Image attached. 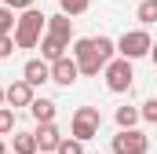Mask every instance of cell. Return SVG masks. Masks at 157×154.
<instances>
[{
    "instance_id": "1",
    "label": "cell",
    "mask_w": 157,
    "mask_h": 154,
    "mask_svg": "<svg viewBox=\"0 0 157 154\" xmlns=\"http://www.w3.org/2000/svg\"><path fill=\"white\" fill-rule=\"evenodd\" d=\"M113 51H117V40L110 37H80L73 40V63L84 77H95L99 70H106L113 63Z\"/></svg>"
},
{
    "instance_id": "2",
    "label": "cell",
    "mask_w": 157,
    "mask_h": 154,
    "mask_svg": "<svg viewBox=\"0 0 157 154\" xmlns=\"http://www.w3.org/2000/svg\"><path fill=\"white\" fill-rule=\"evenodd\" d=\"M48 33V15L37 11V7H29V11H22L18 15V22H15V48H37L40 37Z\"/></svg>"
},
{
    "instance_id": "3",
    "label": "cell",
    "mask_w": 157,
    "mask_h": 154,
    "mask_svg": "<svg viewBox=\"0 0 157 154\" xmlns=\"http://www.w3.org/2000/svg\"><path fill=\"white\" fill-rule=\"evenodd\" d=\"M99 125H102V114H99V107H77L70 132H73V140L88 143V140H95V136H99Z\"/></svg>"
},
{
    "instance_id": "4",
    "label": "cell",
    "mask_w": 157,
    "mask_h": 154,
    "mask_svg": "<svg viewBox=\"0 0 157 154\" xmlns=\"http://www.w3.org/2000/svg\"><path fill=\"white\" fill-rule=\"evenodd\" d=\"M110 151L113 154H146L150 151V136L139 132V128H121L113 136V143H110Z\"/></svg>"
},
{
    "instance_id": "5",
    "label": "cell",
    "mask_w": 157,
    "mask_h": 154,
    "mask_svg": "<svg viewBox=\"0 0 157 154\" xmlns=\"http://www.w3.org/2000/svg\"><path fill=\"white\" fill-rule=\"evenodd\" d=\"M150 48H154V40H150V33L146 30H132V33H124V37L117 40V51L121 59H143V55H150Z\"/></svg>"
},
{
    "instance_id": "6",
    "label": "cell",
    "mask_w": 157,
    "mask_h": 154,
    "mask_svg": "<svg viewBox=\"0 0 157 154\" xmlns=\"http://www.w3.org/2000/svg\"><path fill=\"white\" fill-rule=\"evenodd\" d=\"M102 77H106V88L110 92H132V81H135V74H132V63L128 59H113L106 70H102Z\"/></svg>"
},
{
    "instance_id": "7",
    "label": "cell",
    "mask_w": 157,
    "mask_h": 154,
    "mask_svg": "<svg viewBox=\"0 0 157 154\" xmlns=\"http://www.w3.org/2000/svg\"><path fill=\"white\" fill-rule=\"evenodd\" d=\"M77 77H80V70H77V63H73L70 55H66V59H59V63H51V81H55V84L70 88Z\"/></svg>"
},
{
    "instance_id": "8",
    "label": "cell",
    "mask_w": 157,
    "mask_h": 154,
    "mask_svg": "<svg viewBox=\"0 0 157 154\" xmlns=\"http://www.w3.org/2000/svg\"><path fill=\"white\" fill-rule=\"evenodd\" d=\"M22 81H26L29 88H37L44 81H51V66H48L44 59H29V63L22 66Z\"/></svg>"
},
{
    "instance_id": "9",
    "label": "cell",
    "mask_w": 157,
    "mask_h": 154,
    "mask_svg": "<svg viewBox=\"0 0 157 154\" xmlns=\"http://www.w3.org/2000/svg\"><path fill=\"white\" fill-rule=\"evenodd\" d=\"M48 33L59 37L62 44H70V40H73V18L62 15V11H59V15H48Z\"/></svg>"
},
{
    "instance_id": "10",
    "label": "cell",
    "mask_w": 157,
    "mask_h": 154,
    "mask_svg": "<svg viewBox=\"0 0 157 154\" xmlns=\"http://www.w3.org/2000/svg\"><path fill=\"white\" fill-rule=\"evenodd\" d=\"M66 48L70 44H62L59 37H51V33H44L40 37V59L51 66V63H59V59H66Z\"/></svg>"
},
{
    "instance_id": "11",
    "label": "cell",
    "mask_w": 157,
    "mask_h": 154,
    "mask_svg": "<svg viewBox=\"0 0 157 154\" xmlns=\"http://www.w3.org/2000/svg\"><path fill=\"white\" fill-rule=\"evenodd\" d=\"M33 136H37V147H40V151H48V154H55V151H59V143H62V132L55 128V121H51V125H37Z\"/></svg>"
},
{
    "instance_id": "12",
    "label": "cell",
    "mask_w": 157,
    "mask_h": 154,
    "mask_svg": "<svg viewBox=\"0 0 157 154\" xmlns=\"http://www.w3.org/2000/svg\"><path fill=\"white\" fill-rule=\"evenodd\" d=\"M33 99H37V95H33V88H29L26 81H11V84H7V103H11V110H15V107H29Z\"/></svg>"
},
{
    "instance_id": "13",
    "label": "cell",
    "mask_w": 157,
    "mask_h": 154,
    "mask_svg": "<svg viewBox=\"0 0 157 154\" xmlns=\"http://www.w3.org/2000/svg\"><path fill=\"white\" fill-rule=\"evenodd\" d=\"M55 110H59V103H51V99H44V95H37V99L29 103V114L37 117V125H51V121H55Z\"/></svg>"
},
{
    "instance_id": "14",
    "label": "cell",
    "mask_w": 157,
    "mask_h": 154,
    "mask_svg": "<svg viewBox=\"0 0 157 154\" xmlns=\"http://www.w3.org/2000/svg\"><path fill=\"white\" fill-rule=\"evenodd\" d=\"M11 154H40L37 136H33V132H15V140H11Z\"/></svg>"
},
{
    "instance_id": "15",
    "label": "cell",
    "mask_w": 157,
    "mask_h": 154,
    "mask_svg": "<svg viewBox=\"0 0 157 154\" xmlns=\"http://www.w3.org/2000/svg\"><path fill=\"white\" fill-rule=\"evenodd\" d=\"M135 15H139L143 26H154L157 22V0H139V11H135Z\"/></svg>"
},
{
    "instance_id": "16",
    "label": "cell",
    "mask_w": 157,
    "mask_h": 154,
    "mask_svg": "<svg viewBox=\"0 0 157 154\" xmlns=\"http://www.w3.org/2000/svg\"><path fill=\"white\" fill-rule=\"evenodd\" d=\"M139 110H135V107H117V125L121 128H135V125H139Z\"/></svg>"
},
{
    "instance_id": "17",
    "label": "cell",
    "mask_w": 157,
    "mask_h": 154,
    "mask_svg": "<svg viewBox=\"0 0 157 154\" xmlns=\"http://www.w3.org/2000/svg\"><path fill=\"white\" fill-rule=\"evenodd\" d=\"M88 7H91V0H59V11L70 15V18H73V15H84Z\"/></svg>"
},
{
    "instance_id": "18",
    "label": "cell",
    "mask_w": 157,
    "mask_h": 154,
    "mask_svg": "<svg viewBox=\"0 0 157 154\" xmlns=\"http://www.w3.org/2000/svg\"><path fill=\"white\" fill-rule=\"evenodd\" d=\"M15 22H18V18H15V11L0 4V37H7V33H15Z\"/></svg>"
},
{
    "instance_id": "19",
    "label": "cell",
    "mask_w": 157,
    "mask_h": 154,
    "mask_svg": "<svg viewBox=\"0 0 157 154\" xmlns=\"http://www.w3.org/2000/svg\"><path fill=\"white\" fill-rule=\"evenodd\" d=\"M55 154H84V143L73 140V136H62V143H59V151Z\"/></svg>"
},
{
    "instance_id": "20",
    "label": "cell",
    "mask_w": 157,
    "mask_h": 154,
    "mask_svg": "<svg viewBox=\"0 0 157 154\" xmlns=\"http://www.w3.org/2000/svg\"><path fill=\"white\" fill-rule=\"evenodd\" d=\"M15 132V110L11 107H0V136Z\"/></svg>"
},
{
    "instance_id": "21",
    "label": "cell",
    "mask_w": 157,
    "mask_h": 154,
    "mask_svg": "<svg viewBox=\"0 0 157 154\" xmlns=\"http://www.w3.org/2000/svg\"><path fill=\"white\" fill-rule=\"evenodd\" d=\"M139 114H143V121H150V125H157V99H146Z\"/></svg>"
},
{
    "instance_id": "22",
    "label": "cell",
    "mask_w": 157,
    "mask_h": 154,
    "mask_svg": "<svg viewBox=\"0 0 157 154\" xmlns=\"http://www.w3.org/2000/svg\"><path fill=\"white\" fill-rule=\"evenodd\" d=\"M37 0H4V7H11V11H29Z\"/></svg>"
},
{
    "instance_id": "23",
    "label": "cell",
    "mask_w": 157,
    "mask_h": 154,
    "mask_svg": "<svg viewBox=\"0 0 157 154\" xmlns=\"http://www.w3.org/2000/svg\"><path fill=\"white\" fill-rule=\"evenodd\" d=\"M11 51H15V37L7 33V37H0V59H7Z\"/></svg>"
},
{
    "instance_id": "24",
    "label": "cell",
    "mask_w": 157,
    "mask_h": 154,
    "mask_svg": "<svg viewBox=\"0 0 157 154\" xmlns=\"http://www.w3.org/2000/svg\"><path fill=\"white\" fill-rule=\"evenodd\" d=\"M4 103H7V88H0V107H4Z\"/></svg>"
},
{
    "instance_id": "25",
    "label": "cell",
    "mask_w": 157,
    "mask_h": 154,
    "mask_svg": "<svg viewBox=\"0 0 157 154\" xmlns=\"http://www.w3.org/2000/svg\"><path fill=\"white\" fill-rule=\"evenodd\" d=\"M150 55H154V63H157V44H154V48H150Z\"/></svg>"
},
{
    "instance_id": "26",
    "label": "cell",
    "mask_w": 157,
    "mask_h": 154,
    "mask_svg": "<svg viewBox=\"0 0 157 154\" xmlns=\"http://www.w3.org/2000/svg\"><path fill=\"white\" fill-rule=\"evenodd\" d=\"M0 154H7V147H4V140H0Z\"/></svg>"
},
{
    "instance_id": "27",
    "label": "cell",
    "mask_w": 157,
    "mask_h": 154,
    "mask_svg": "<svg viewBox=\"0 0 157 154\" xmlns=\"http://www.w3.org/2000/svg\"><path fill=\"white\" fill-rule=\"evenodd\" d=\"M40 154H48V151H40Z\"/></svg>"
}]
</instances>
